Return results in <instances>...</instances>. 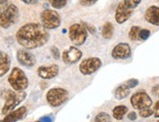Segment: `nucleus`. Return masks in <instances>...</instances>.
Returning a JSON list of instances; mask_svg holds the SVG:
<instances>
[{"label": "nucleus", "mask_w": 159, "mask_h": 122, "mask_svg": "<svg viewBox=\"0 0 159 122\" xmlns=\"http://www.w3.org/2000/svg\"><path fill=\"white\" fill-rule=\"evenodd\" d=\"M25 97H26V93L25 91L14 92V91L7 90L5 96V104L2 107L1 113L3 115H7L11 111H13L14 108L22 103L25 99Z\"/></svg>", "instance_id": "nucleus-3"}, {"label": "nucleus", "mask_w": 159, "mask_h": 122, "mask_svg": "<svg viewBox=\"0 0 159 122\" xmlns=\"http://www.w3.org/2000/svg\"><path fill=\"white\" fill-rule=\"evenodd\" d=\"M17 60L19 64L24 66L31 67L36 64V59L32 53L26 49H20L17 52Z\"/></svg>", "instance_id": "nucleus-11"}, {"label": "nucleus", "mask_w": 159, "mask_h": 122, "mask_svg": "<svg viewBox=\"0 0 159 122\" xmlns=\"http://www.w3.org/2000/svg\"><path fill=\"white\" fill-rule=\"evenodd\" d=\"M51 6L55 9H61L64 8L67 3V0H48Z\"/></svg>", "instance_id": "nucleus-23"}, {"label": "nucleus", "mask_w": 159, "mask_h": 122, "mask_svg": "<svg viewBox=\"0 0 159 122\" xmlns=\"http://www.w3.org/2000/svg\"><path fill=\"white\" fill-rule=\"evenodd\" d=\"M8 82L13 90L16 92L25 91L29 87V78L25 75V71L20 67H13L8 77Z\"/></svg>", "instance_id": "nucleus-2"}, {"label": "nucleus", "mask_w": 159, "mask_h": 122, "mask_svg": "<svg viewBox=\"0 0 159 122\" xmlns=\"http://www.w3.org/2000/svg\"><path fill=\"white\" fill-rule=\"evenodd\" d=\"M158 97H159V94H158Z\"/></svg>", "instance_id": "nucleus-39"}, {"label": "nucleus", "mask_w": 159, "mask_h": 122, "mask_svg": "<svg viewBox=\"0 0 159 122\" xmlns=\"http://www.w3.org/2000/svg\"><path fill=\"white\" fill-rule=\"evenodd\" d=\"M4 54H5L4 52H2V51H0V59H1V58L3 57V55H4Z\"/></svg>", "instance_id": "nucleus-37"}, {"label": "nucleus", "mask_w": 159, "mask_h": 122, "mask_svg": "<svg viewBox=\"0 0 159 122\" xmlns=\"http://www.w3.org/2000/svg\"><path fill=\"white\" fill-rule=\"evenodd\" d=\"M153 114V110H151L150 107H148V108H143V110H140L139 111V115L143 118H148L149 116Z\"/></svg>", "instance_id": "nucleus-24"}, {"label": "nucleus", "mask_w": 159, "mask_h": 122, "mask_svg": "<svg viewBox=\"0 0 159 122\" xmlns=\"http://www.w3.org/2000/svg\"><path fill=\"white\" fill-rule=\"evenodd\" d=\"M10 66H11V59L8 54L5 53L3 57L0 59V77L4 76L10 70Z\"/></svg>", "instance_id": "nucleus-17"}, {"label": "nucleus", "mask_w": 159, "mask_h": 122, "mask_svg": "<svg viewBox=\"0 0 159 122\" xmlns=\"http://www.w3.org/2000/svg\"><path fill=\"white\" fill-rule=\"evenodd\" d=\"M153 114L154 116L159 118V101H157L155 105H154V107H153Z\"/></svg>", "instance_id": "nucleus-31"}, {"label": "nucleus", "mask_w": 159, "mask_h": 122, "mask_svg": "<svg viewBox=\"0 0 159 122\" xmlns=\"http://www.w3.org/2000/svg\"><path fill=\"white\" fill-rule=\"evenodd\" d=\"M125 84L130 88V89H132V88H135V87H137L138 85H139V80L136 79V78H131V79L126 81Z\"/></svg>", "instance_id": "nucleus-28"}, {"label": "nucleus", "mask_w": 159, "mask_h": 122, "mask_svg": "<svg viewBox=\"0 0 159 122\" xmlns=\"http://www.w3.org/2000/svg\"><path fill=\"white\" fill-rule=\"evenodd\" d=\"M68 35L74 46H81L85 43L87 39V30L83 25L74 24L70 28Z\"/></svg>", "instance_id": "nucleus-7"}, {"label": "nucleus", "mask_w": 159, "mask_h": 122, "mask_svg": "<svg viewBox=\"0 0 159 122\" xmlns=\"http://www.w3.org/2000/svg\"><path fill=\"white\" fill-rule=\"evenodd\" d=\"M40 122H52V117L50 115H44L42 116L40 119H39Z\"/></svg>", "instance_id": "nucleus-32"}, {"label": "nucleus", "mask_w": 159, "mask_h": 122, "mask_svg": "<svg viewBox=\"0 0 159 122\" xmlns=\"http://www.w3.org/2000/svg\"><path fill=\"white\" fill-rule=\"evenodd\" d=\"M27 114V110L25 106H20L17 110H14L10 113L5 115V117L0 120V122H17L24 119Z\"/></svg>", "instance_id": "nucleus-15"}, {"label": "nucleus", "mask_w": 159, "mask_h": 122, "mask_svg": "<svg viewBox=\"0 0 159 122\" xmlns=\"http://www.w3.org/2000/svg\"><path fill=\"white\" fill-rule=\"evenodd\" d=\"M141 28L138 25H133L131 28L130 31H129V38L132 41H136V40L139 39V33H140Z\"/></svg>", "instance_id": "nucleus-21"}, {"label": "nucleus", "mask_w": 159, "mask_h": 122, "mask_svg": "<svg viewBox=\"0 0 159 122\" xmlns=\"http://www.w3.org/2000/svg\"><path fill=\"white\" fill-rule=\"evenodd\" d=\"M20 1L29 5H34V4H37L38 0H20Z\"/></svg>", "instance_id": "nucleus-35"}, {"label": "nucleus", "mask_w": 159, "mask_h": 122, "mask_svg": "<svg viewBox=\"0 0 159 122\" xmlns=\"http://www.w3.org/2000/svg\"><path fill=\"white\" fill-rule=\"evenodd\" d=\"M32 122H40V121L38 120V121H32Z\"/></svg>", "instance_id": "nucleus-38"}, {"label": "nucleus", "mask_w": 159, "mask_h": 122, "mask_svg": "<svg viewBox=\"0 0 159 122\" xmlns=\"http://www.w3.org/2000/svg\"><path fill=\"white\" fill-rule=\"evenodd\" d=\"M141 1L142 0H123V3L125 4L129 9L133 10L141 3Z\"/></svg>", "instance_id": "nucleus-25"}, {"label": "nucleus", "mask_w": 159, "mask_h": 122, "mask_svg": "<svg viewBox=\"0 0 159 122\" xmlns=\"http://www.w3.org/2000/svg\"><path fill=\"white\" fill-rule=\"evenodd\" d=\"M152 93H153L154 95H157V96H158V94H159V84L155 85V86L152 88Z\"/></svg>", "instance_id": "nucleus-36"}, {"label": "nucleus", "mask_w": 159, "mask_h": 122, "mask_svg": "<svg viewBox=\"0 0 159 122\" xmlns=\"http://www.w3.org/2000/svg\"><path fill=\"white\" fill-rule=\"evenodd\" d=\"M150 36V31L148 29H141L139 33V39L147 40Z\"/></svg>", "instance_id": "nucleus-27"}, {"label": "nucleus", "mask_w": 159, "mask_h": 122, "mask_svg": "<svg viewBox=\"0 0 159 122\" xmlns=\"http://www.w3.org/2000/svg\"><path fill=\"white\" fill-rule=\"evenodd\" d=\"M113 32H114V29H113V25L111 23L107 22L105 25H102V35L103 38L106 39H110L113 36Z\"/></svg>", "instance_id": "nucleus-20"}, {"label": "nucleus", "mask_w": 159, "mask_h": 122, "mask_svg": "<svg viewBox=\"0 0 159 122\" xmlns=\"http://www.w3.org/2000/svg\"><path fill=\"white\" fill-rule=\"evenodd\" d=\"M131 56V47L128 43L117 44L111 52V57L115 60H125Z\"/></svg>", "instance_id": "nucleus-12"}, {"label": "nucleus", "mask_w": 159, "mask_h": 122, "mask_svg": "<svg viewBox=\"0 0 159 122\" xmlns=\"http://www.w3.org/2000/svg\"><path fill=\"white\" fill-rule=\"evenodd\" d=\"M37 74L42 79H52L59 74V66L57 65L41 66L37 69Z\"/></svg>", "instance_id": "nucleus-14"}, {"label": "nucleus", "mask_w": 159, "mask_h": 122, "mask_svg": "<svg viewBox=\"0 0 159 122\" xmlns=\"http://www.w3.org/2000/svg\"><path fill=\"white\" fill-rule=\"evenodd\" d=\"M68 99V92L64 88H52L46 94L47 103L52 107H58L65 104Z\"/></svg>", "instance_id": "nucleus-4"}, {"label": "nucleus", "mask_w": 159, "mask_h": 122, "mask_svg": "<svg viewBox=\"0 0 159 122\" xmlns=\"http://www.w3.org/2000/svg\"><path fill=\"white\" fill-rule=\"evenodd\" d=\"M50 38L49 32L42 25L29 23L20 26L16 33L18 43L26 50H33L44 46Z\"/></svg>", "instance_id": "nucleus-1"}, {"label": "nucleus", "mask_w": 159, "mask_h": 122, "mask_svg": "<svg viewBox=\"0 0 159 122\" xmlns=\"http://www.w3.org/2000/svg\"><path fill=\"white\" fill-rule=\"evenodd\" d=\"M40 20L46 29H56L61 25V17L55 10L45 9L41 12Z\"/></svg>", "instance_id": "nucleus-6"}, {"label": "nucleus", "mask_w": 159, "mask_h": 122, "mask_svg": "<svg viewBox=\"0 0 159 122\" xmlns=\"http://www.w3.org/2000/svg\"><path fill=\"white\" fill-rule=\"evenodd\" d=\"M127 112H128V107L124 105L117 106L112 110V115L116 120H122Z\"/></svg>", "instance_id": "nucleus-19"}, {"label": "nucleus", "mask_w": 159, "mask_h": 122, "mask_svg": "<svg viewBox=\"0 0 159 122\" xmlns=\"http://www.w3.org/2000/svg\"><path fill=\"white\" fill-rule=\"evenodd\" d=\"M130 94V88L126 84H122L118 86L114 91V97L117 100H123L129 96Z\"/></svg>", "instance_id": "nucleus-18"}, {"label": "nucleus", "mask_w": 159, "mask_h": 122, "mask_svg": "<svg viewBox=\"0 0 159 122\" xmlns=\"http://www.w3.org/2000/svg\"><path fill=\"white\" fill-rule=\"evenodd\" d=\"M157 122H159V121H157Z\"/></svg>", "instance_id": "nucleus-40"}, {"label": "nucleus", "mask_w": 159, "mask_h": 122, "mask_svg": "<svg viewBox=\"0 0 159 122\" xmlns=\"http://www.w3.org/2000/svg\"><path fill=\"white\" fill-rule=\"evenodd\" d=\"M11 4H12V2L10 0H0V14L8 9V7Z\"/></svg>", "instance_id": "nucleus-26"}, {"label": "nucleus", "mask_w": 159, "mask_h": 122, "mask_svg": "<svg viewBox=\"0 0 159 122\" xmlns=\"http://www.w3.org/2000/svg\"><path fill=\"white\" fill-rule=\"evenodd\" d=\"M95 122H111V117L107 112H100L95 117Z\"/></svg>", "instance_id": "nucleus-22"}, {"label": "nucleus", "mask_w": 159, "mask_h": 122, "mask_svg": "<svg viewBox=\"0 0 159 122\" xmlns=\"http://www.w3.org/2000/svg\"><path fill=\"white\" fill-rule=\"evenodd\" d=\"M132 10L129 9L123 2H120L115 11V21L119 25L126 23L132 16Z\"/></svg>", "instance_id": "nucleus-13"}, {"label": "nucleus", "mask_w": 159, "mask_h": 122, "mask_svg": "<svg viewBox=\"0 0 159 122\" xmlns=\"http://www.w3.org/2000/svg\"><path fill=\"white\" fill-rule=\"evenodd\" d=\"M137 117H138V114H137L135 111H131V112L128 114V118H129L130 120H132V121L136 120Z\"/></svg>", "instance_id": "nucleus-33"}, {"label": "nucleus", "mask_w": 159, "mask_h": 122, "mask_svg": "<svg viewBox=\"0 0 159 122\" xmlns=\"http://www.w3.org/2000/svg\"><path fill=\"white\" fill-rule=\"evenodd\" d=\"M130 103L134 108L140 111L143 110V108L150 107L151 105H152V100H151L147 92L142 90L133 94V96L130 99Z\"/></svg>", "instance_id": "nucleus-8"}, {"label": "nucleus", "mask_w": 159, "mask_h": 122, "mask_svg": "<svg viewBox=\"0 0 159 122\" xmlns=\"http://www.w3.org/2000/svg\"><path fill=\"white\" fill-rule=\"evenodd\" d=\"M102 61L101 59L97 57L87 58L83 60L79 65V71L83 75H91L97 70H99L102 66Z\"/></svg>", "instance_id": "nucleus-9"}, {"label": "nucleus", "mask_w": 159, "mask_h": 122, "mask_svg": "<svg viewBox=\"0 0 159 122\" xmlns=\"http://www.w3.org/2000/svg\"><path fill=\"white\" fill-rule=\"evenodd\" d=\"M82 57V52L76 46H70V48L64 51L61 59L66 65H73L77 63Z\"/></svg>", "instance_id": "nucleus-10"}, {"label": "nucleus", "mask_w": 159, "mask_h": 122, "mask_svg": "<svg viewBox=\"0 0 159 122\" xmlns=\"http://www.w3.org/2000/svg\"><path fill=\"white\" fill-rule=\"evenodd\" d=\"M144 19L148 23L153 25H159V7L150 6L144 13Z\"/></svg>", "instance_id": "nucleus-16"}, {"label": "nucleus", "mask_w": 159, "mask_h": 122, "mask_svg": "<svg viewBox=\"0 0 159 122\" xmlns=\"http://www.w3.org/2000/svg\"><path fill=\"white\" fill-rule=\"evenodd\" d=\"M20 19V11L17 6L12 3L8 9L0 14V28L9 29L10 26L15 25Z\"/></svg>", "instance_id": "nucleus-5"}, {"label": "nucleus", "mask_w": 159, "mask_h": 122, "mask_svg": "<svg viewBox=\"0 0 159 122\" xmlns=\"http://www.w3.org/2000/svg\"><path fill=\"white\" fill-rule=\"evenodd\" d=\"M51 55H52V57L55 59V60H59L60 59V51H59V49L57 48L56 46H52L51 47Z\"/></svg>", "instance_id": "nucleus-29"}, {"label": "nucleus", "mask_w": 159, "mask_h": 122, "mask_svg": "<svg viewBox=\"0 0 159 122\" xmlns=\"http://www.w3.org/2000/svg\"><path fill=\"white\" fill-rule=\"evenodd\" d=\"M83 25L85 26V29H87L90 32L92 33V34H95L96 33V29H95V28L94 26H91V25H86V24H82Z\"/></svg>", "instance_id": "nucleus-34"}, {"label": "nucleus", "mask_w": 159, "mask_h": 122, "mask_svg": "<svg viewBox=\"0 0 159 122\" xmlns=\"http://www.w3.org/2000/svg\"><path fill=\"white\" fill-rule=\"evenodd\" d=\"M98 0H80V5L83 7H90L94 5Z\"/></svg>", "instance_id": "nucleus-30"}]
</instances>
